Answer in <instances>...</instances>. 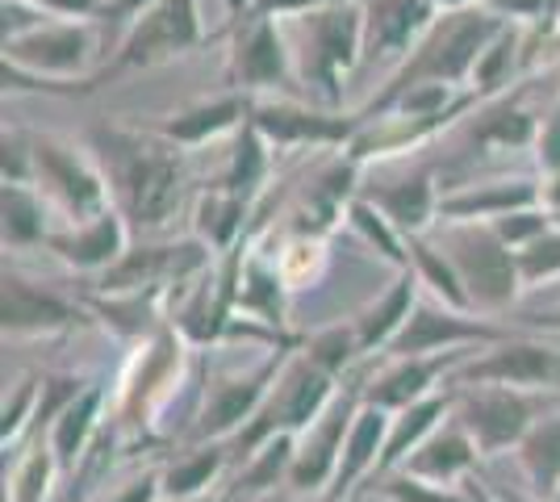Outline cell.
<instances>
[{
  "instance_id": "cell-1",
  "label": "cell",
  "mask_w": 560,
  "mask_h": 502,
  "mask_svg": "<svg viewBox=\"0 0 560 502\" xmlns=\"http://www.w3.org/2000/svg\"><path fill=\"white\" fill-rule=\"evenodd\" d=\"M96 151L105 155V176L117 210L139 231H164L185 197V151L160 130H96Z\"/></svg>"
},
{
  "instance_id": "cell-2",
  "label": "cell",
  "mask_w": 560,
  "mask_h": 502,
  "mask_svg": "<svg viewBox=\"0 0 560 502\" xmlns=\"http://www.w3.org/2000/svg\"><path fill=\"white\" fill-rule=\"evenodd\" d=\"M506 17H498L486 4L472 9H452L440 22L427 30L419 47L406 55V63L394 72V80L385 84V93L373 96L360 114H373L381 105H389L394 96H401L415 84H452V89H472V72L481 63V55L493 38L506 30Z\"/></svg>"
},
{
  "instance_id": "cell-3",
  "label": "cell",
  "mask_w": 560,
  "mask_h": 502,
  "mask_svg": "<svg viewBox=\"0 0 560 502\" xmlns=\"http://www.w3.org/2000/svg\"><path fill=\"white\" fill-rule=\"evenodd\" d=\"M284 22L302 93H310L318 105H339L343 80L364 59V0H339Z\"/></svg>"
},
{
  "instance_id": "cell-4",
  "label": "cell",
  "mask_w": 560,
  "mask_h": 502,
  "mask_svg": "<svg viewBox=\"0 0 560 502\" xmlns=\"http://www.w3.org/2000/svg\"><path fill=\"white\" fill-rule=\"evenodd\" d=\"M335 382H339V377H335L330 369H323L310 352L289 357L280 382L272 385V394H268V402H264L256 419L231 440V456H243V460H247V456L256 453V448H264L280 431L305 435V431L327 415L330 402H335V394H339Z\"/></svg>"
},
{
  "instance_id": "cell-5",
  "label": "cell",
  "mask_w": 560,
  "mask_h": 502,
  "mask_svg": "<svg viewBox=\"0 0 560 502\" xmlns=\"http://www.w3.org/2000/svg\"><path fill=\"white\" fill-rule=\"evenodd\" d=\"M560 410L557 394L544 389H511V385H465L456 389L460 428L477 440L481 456H502L523 444V435L536 428L544 415Z\"/></svg>"
},
{
  "instance_id": "cell-6",
  "label": "cell",
  "mask_w": 560,
  "mask_h": 502,
  "mask_svg": "<svg viewBox=\"0 0 560 502\" xmlns=\"http://www.w3.org/2000/svg\"><path fill=\"white\" fill-rule=\"evenodd\" d=\"M447 256L456 264L477 314L511 311L518 293L527 289L518 252L498 240L490 222H447Z\"/></svg>"
},
{
  "instance_id": "cell-7",
  "label": "cell",
  "mask_w": 560,
  "mask_h": 502,
  "mask_svg": "<svg viewBox=\"0 0 560 502\" xmlns=\"http://www.w3.org/2000/svg\"><path fill=\"white\" fill-rule=\"evenodd\" d=\"M206 43V25H201V9L197 0H155L139 22L126 30V38L117 43L114 59L101 63V72L89 75L93 89L101 80H117L126 72H147L160 68L167 59H180L188 50Z\"/></svg>"
},
{
  "instance_id": "cell-8",
  "label": "cell",
  "mask_w": 560,
  "mask_h": 502,
  "mask_svg": "<svg viewBox=\"0 0 560 502\" xmlns=\"http://www.w3.org/2000/svg\"><path fill=\"white\" fill-rule=\"evenodd\" d=\"M185 343L188 335L176 323H164L147 339V348H139V357H135L126 382H121V402H117L121 428L142 431L151 423H160L155 419L160 410L172 415L176 385H185Z\"/></svg>"
},
{
  "instance_id": "cell-9",
  "label": "cell",
  "mask_w": 560,
  "mask_h": 502,
  "mask_svg": "<svg viewBox=\"0 0 560 502\" xmlns=\"http://www.w3.org/2000/svg\"><path fill=\"white\" fill-rule=\"evenodd\" d=\"M289 352H293V339L280 343L272 357H264L259 364H252L247 373H231V377H218V382L206 389L201 398V410H197V423L188 431L192 444H226L238 431L247 428L259 415V407L268 402L272 385L280 382L284 364H289Z\"/></svg>"
},
{
  "instance_id": "cell-10",
  "label": "cell",
  "mask_w": 560,
  "mask_h": 502,
  "mask_svg": "<svg viewBox=\"0 0 560 502\" xmlns=\"http://www.w3.org/2000/svg\"><path fill=\"white\" fill-rule=\"evenodd\" d=\"M30 164H34V185H43V192L68 214L71 226L105 214L114 206L109 176L80 147L63 143V139H50V135L30 139Z\"/></svg>"
},
{
  "instance_id": "cell-11",
  "label": "cell",
  "mask_w": 560,
  "mask_h": 502,
  "mask_svg": "<svg viewBox=\"0 0 560 502\" xmlns=\"http://www.w3.org/2000/svg\"><path fill=\"white\" fill-rule=\"evenodd\" d=\"M96 55H105L96 22H47L4 43V63L25 80H75Z\"/></svg>"
},
{
  "instance_id": "cell-12",
  "label": "cell",
  "mask_w": 560,
  "mask_h": 502,
  "mask_svg": "<svg viewBox=\"0 0 560 502\" xmlns=\"http://www.w3.org/2000/svg\"><path fill=\"white\" fill-rule=\"evenodd\" d=\"M465 385H511V389H548L560 385V352L544 339L514 331L502 343H490L481 357H472L447 377V389Z\"/></svg>"
},
{
  "instance_id": "cell-13",
  "label": "cell",
  "mask_w": 560,
  "mask_h": 502,
  "mask_svg": "<svg viewBox=\"0 0 560 502\" xmlns=\"http://www.w3.org/2000/svg\"><path fill=\"white\" fill-rule=\"evenodd\" d=\"M511 327H498L481 314L452 311L444 302H419L406 327L394 335V343L385 348L389 360L401 357H435V352H456V348H490L511 339Z\"/></svg>"
},
{
  "instance_id": "cell-14",
  "label": "cell",
  "mask_w": 560,
  "mask_h": 502,
  "mask_svg": "<svg viewBox=\"0 0 560 502\" xmlns=\"http://www.w3.org/2000/svg\"><path fill=\"white\" fill-rule=\"evenodd\" d=\"M360 407H364V382L343 389V394H335L327 415L305 431V435H298V456H293V469H289V481H284L293 494L330 490V481L339 474V460H343L348 431L355 423Z\"/></svg>"
},
{
  "instance_id": "cell-15",
  "label": "cell",
  "mask_w": 560,
  "mask_h": 502,
  "mask_svg": "<svg viewBox=\"0 0 560 502\" xmlns=\"http://www.w3.org/2000/svg\"><path fill=\"white\" fill-rule=\"evenodd\" d=\"M231 93H264V89H293L298 68L284 38V22H247L234 30L231 50Z\"/></svg>"
},
{
  "instance_id": "cell-16",
  "label": "cell",
  "mask_w": 560,
  "mask_h": 502,
  "mask_svg": "<svg viewBox=\"0 0 560 502\" xmlns=\"http://www.w3.org/2000/svg\"><path fill=\"white\" fill-rule=\"evenodd\" d=\"M252 126L264 143L289 151V147H348L360 135V118H339L327 109H302L293 101H256Z\"/></svg>"
},
{
  "instance_id": "cell-17",
  "label": "cell",
  "mask_w": 560,
  "mask_h": 502,
  "mask_svg": "<svg viewBox=\"0 0 560 502\" xmlns=\"http://www.w3.org/2000/svg\"><path fill=\"white\" fill-rule=\"evenodd\" d=\"M84 314L75 302H68L63 293H55L50 285H38L22 277L18 268L4 264V293H0V327L13 339L25 335H59L71 331Z\"/></svg>"
},
{
  "instance_id": "cell-18",
  "label": "cell",
  "mask_w": 560,
  "mask_h": 502,
  "mask_svg": "<svg viewBox=\"0 0 560 502\" xmlns=\"http://www.w3.org/2000/svg\"><path fill=\"white\" fill-rule=\"evenodd\" d=\"M472 352H477V348H456V352H435V357L394 360L385 373H376V377L364 382V402L376 410H389V415L415 407V402H422V398L440 394L435 385L447 382Z\"/></svg>"
},
{
  "instance_id": "cell-19",
  "label": "cell",
  "mask_w": 560,
  "mask_h": 502,
  "mask_svg": "<svg viewBox=\"0 0 560 502\" xmlns=\"http://www.w3.org/2000/svg\"><path fill=\"white\" fill-rule=\"evenodd\" d=\"M435 22L431 0H364V59H406Z\"/></svg>"
},
{
  "instance_id": "cell-20",
  "label": "cell",
  "mask_w": 560,
  "mask_h": 502,
  "mask_svg": "<svg viewBox=\"0 0 560 502\" xmlns=\"http://www.w3.org/2000/svg\"><path fill=\"white\" fill-rule=\"evenodd\" d=\"M126 240H130V222H126V214L117 206H109L105 214L89 218L80 226L50 231L47 247L75 272H109L130 252Z\"/></svg>"
},
{
  "instance_id": "cell-21",
  "label": "cell",
  "mask_w": 560,
  "mask_h": 502,
  "mask_svg": "<svg viewBox=\"0 0 560 502\" xmlns=\"http://www.w3.org/2000/svg\"><path fill=\"white\" fill-rule=\"evenodd\" d=\"M360 160H351L348 151L339 147V155L323 167V176L305 189L302 206L293 210V235H310V240H327L330 231L339 226V218L351 210V201L360 197L355 180H360Z\"/></svg>"
},
{
  "instance_id": "cell-22",
  "label": "cell",
  "mask_w": 560,
  "mask_h": 502,
  "mask_svg": "<svg viewBox=\"0 0 560 502\" xmlns=\"http://www.w3.org/2000/svg\"><path fill=\"white\" fill-rule=\"evenodd\" d=\"M477 460H481L477 440L460 428V419H447L444 428L435 431V435H427L419 448L406 456L401 474L431 481V486H456V481L472 478Z\"/></svg>"
},
{
  "instance_id": "cell-23",
  "label": "cell",
  "mask_w": 560,
  "mask_h": 502,
  "mask_svg": "<svg viewBox=\"0 0 560 502\" xmlns=\"http://www.w3.org/2000/svg\"><path fill=\"white\" fill-rule=\"evenodd\" d=\"M532 206H544V185H536L532 176H518V180H493V185L444 192L440 218L444 222H498V218L514 214V210H532Z\"/></svg>"
},
{
  "instance_id": "cell-24",
  "label": "cell",
  "mask_w": 560,
  "mask_h": 502,
  "mask_svg": "<svg viewBox=\"0 0 560 502\" xmlns=\"http://www.w3.org/2000/svg\"><path fill=\"white\" fill-rule=\"evenodd\" d=\"M389 423L394 415L389 410H376V407H360L355 423L348 431V444H343V460H339V474L330 481L327 502H351L355 486L376 474V460L385 453V440H389Z\"/></svg>"
},
{
  "instance_id": "cell-25",
  "label": "cell",
  "mask_w": 560,
  "mask_h": 502,
  "mask_svg": "<svg viewBox=\"0 0 560 502\" xmlns=\"http://www.w3.org/2000/svg\"><path fill=\"white\" fill-rule=\"evenodd\" d=\"M364 197L410 240V235H427V226L440 218V197L444 192L435 185V172L419 167L415 176H406L397 185H385V189H369Z\"/></svg>"
},
{
  "instance_id": "cell-26",
  "label": "cell",
  "mask_w": 560,
  "mask_h": 502,
  "mask_svg": "<svg viewBox=\"0 0 560 502\" xmlns=\"http://www.w3.org/2000/svg\"><path fill=\"white\" fill-rule=\"evenodd\" d=\"M252 105H256V101L247 93H226V96H218V101L188 105V109L160 121L155 130L176 147H201V143H210V139H218V135H226V130H238L243 121L252 118Z\"/></svg>"
},
{
  "instance_id": "cell-27",
  "label": "cell",
  "mask_w": 560,
  "mask_h": 502,
  "mask_svg": "<svg viewBox=\"0 0 560 502\" xmlns=\"http://www.w3.org/2000/svg\"><path fill=\"white\" fill-rule=\"evenodd\" d=\"M456 410V389H444V394H431L415 407L397 410L394 423H389V440H385V453L376 460V478H389L406 465V456L419 448L427 435L444 428V419H452Z\"/></svg>"
},
{
  "instance_id": "cell-28",
  "label": "cell",
  "mask_w": 560,
  "mask_h": 502,
  "mask_svg": "<svg viewBox=\"0 0 560 502\" xmlns=\"http://www.w3.org/2000/svg\"><path fill=\"white\" fill-rule=\"evenodd\" d=\"M419 272L415 268H406V272H397V281L385 289V297H376L369 311L360 314V318H351L355 323V339H360V352L364 357H373V352H385L389 343H394V335L406 327V318L410 311L419 306Z\"/></svg>"
},
{
  "instance_id": "cell-29",
  "label": "cell",
  "mask_w": 560,
  "mask_h": 502,
  "mask_svg": "<svg viewBox=\"0 0 560 502\" xmlns=\"http://www.w3.org/2000/svg\"><path fill=\"white\" fill-rule=\"evenodd\" d=\"M101 410H105V385L93 382L68 410H63V415H59V419H55V423H50L47 444L63 474H75L80 460L89 456L96 431L105 428V423H101Z\"/></svg>"
},
{
  "instance_id": "cell-30",
  "label": "cell",
  "mask_w": 560,
  "mask_h": 502,
  "mask_svg": "<svg viewBox=\"0 0 560 502\" xmlns=\"http://www.w3.org/2000/svg\"><path fill=\"white\" fill-rule=\"evenodd\" d=\"M518 465L532 481L539 499L557 502L560 499V410L544 415L536 428L523 435V444L514 448Z\"/></svg>"
},
{
  "instance_id": "cell-31",
  "label": "cell",
  "mask_w": 560,
  "mask_h": 502,
  "mask_svg": "<svg viewBox=\"0 0 560 502\" xmlns=\"http://www.w3.org/2000/svg\"><path fill=\"white\" fill-rule=\"evenodd\" d=\"M231 460V444H197L192 453L176 456L160 474V494L164 499H206L210 486L218 481V474Z\"/></svg>"
},
{
  "instance_id": "cell-32",
  "label": "cell",
  "mask_w": 560,
  "mask_h": 502,
  "mask_svg": "<svg viewBox=\"0 0 560 502\" xmlns=\"http://www.w3.org/2000/svg\"><path fill=\"white\" fill-rule=\"evenodd\" d=\"M293 456H298V435L280 431V435H272L264 448H256V453L243 460V469H238V478L231 481L226 494L238 502H252V499H259V494H268L272 486L289 481Z\"/></svg>"
},
{
  "instance_id": "cell-33",
  "label": "cell",
  "mask_w": 560,
  "mask_h": 502,
  "mask_svg": "<svg viewBox=\"0 0 560 502\" xmlns=\"http://www.w3.org/2000/svg\"><path fill=\"white\" fill-rule=\"evenodd\" d=\"M268 151H272V147L264 143V135H259L252 121H243V126H238V139H234L231 164L222 172L218 189H226L231 197H238V201L256 206L259 189H264V180H268V167H272Z\"/></svg>"
},
{
  "instance_id": "cell-34",
  "label": "cell",
  "mask_w": 560,
  "mask_h": 502,
  "mask_svg": "<svg viewBox=\"0 0 560 502\" xmlns=\"http://www.w3.org/2000/svg\"><path fill=\"white\" fill-rule=\"evenodd\" d=\"M406 247H410V268L419 272V281L431 289L435 302H444L452 311L477 314V306H472V297H468L465 281H460V272H456V264H452L447 252H440L435 243H427V235H410Z\"/></svg>"
},
{
  "instance_id": "cell-35",
  "label": "cell",
  "mask_w": 560,
  "mask_h": 502,
  "mask_svg": "<svg viewBox=\"0 0 560 502\" xmlns=\"http://www.w3.org/2000/svg\"><path fill=\"white\" fill-rule=\"evenodd\" d=\"M536 135H539V121L518 105V101H498L490 105L481 118L472 121V130H468V139L472 147H481V151H518V147H536Z\"/></svg>"
},
{
  "instance_id": "cell-36",
  "label": "cell",
  "mask_w": 560,
  "mask_h": 502,
  "mask_svg": "<svg viewBox=\"0 0 560 502\" xmlns=\"http://www.w3.org/2000/svg\"><path fill=\"white\" fill-rule=\"evenodd\" d=\"M47 206L34 185H4V247L47 243Z\"/></svg>"
},
{
  "instance_id": "cell-37",
  "label": "cell",
  "mask_w": 560,
  "mask_h": 502,
  "mask_svg": "<svg viewBox=\"0 0 560 502\" xmlns=\"http://www.w3.org/2000/svg\"><path fill=\"white\" fill-rule=\"evenodd\" d=\"M518 68H523V25H506L486 47L477 72H472V93L481 96V101H490V96H498L511 84Z\"/></svg>"
},
{
  "instance_id": "cell-38",
  "label": "cell",
  "mask_w": 560,
  "mask_h": 502,
  "mask_svg": "<svg viewBox=\"0 0 560 502\" xmlns=\"http://www.w3.org/2000/svg\"><path fill=\"white\" fill-rule=\"evenodd\" d=\"M348 222L355 226V231H360V235H364V240L373 243V247L381 252V256H385V260L394 264L397 272H406V268H410V247H406V235H401L394 222H389V218L376 210V206L369 201V197H364V192L351 201Z\"/></svg>"
},
{
  "instance_id": "cell-39",
  "label": "cell",
  "mask_w": 560,
  "mask_h": 502,
  "mask_svg": "<svg viewBox=\"0 0 560 502\" xmlns=\"http://www.w3.org/2000/svg\"><path fill=\"white\" fill-rule=\"evenodd\" d=\"M55 469H59V460L50 453L47 435H30V448H25L22 465L9 481V502H47Z\"/></svg>"
},
{
  "instance_id": "cell-40",
  "label": "cell",
  "mask_w": 560,
  "mask_h": 502,
  "mask_svg": "<svg viewBox=\"0 0 560 502\" xmlns=\"http://www.w3.org/2000/svg\"><path fill=\"white\" fill-rule=\"evenodd\" d=\"M38 402H43V377H25V382H18L13 398H4V410H0V444H4V453H9V444L22 440L25 431H34Z\"/></svg>"
},
{
  "instance_id": "cell-41",
  "label": "cell",
  "mask_w": 560,
  "mask_h": 502,
  "mask_svg": "<svg viewBox=\"0 0 560 502\" xmlns=\"http://www.w3.org/2000/svg\"><path fill=\"white\" fill-rule=\"evenodd\" d=\"M302 352H310V357L318 360L323 369H330L335 377H343L351 364L364 357V352H360V339H355V323H348V327L339 323V327H327V331H318L314 339H310V343H305Z\"/></svg>"
},
{
  "instance_id": "cell-42",
  "label": "cell",
  "mask_w": 560,
  "mask_h": 502,
  "mask_svg": "<svg viewBox=\"0 0 560 502\" xmlns=\"http://www.w3.org/2000/svg\"><path fill=\"white\" fill-rule=\"evenodd\" d=\"M490 226L498 231V240L506 243V247L523 252V247H532L536 240H544L557 222H552V210H548V206H532V210H514V214L498 218Z\"/></svg>"
},
{
  "instance_id": "cell-43",
  "label": "cell",
  "mask_w": 560,
  "mask_h": 502,
  "mask_svg": "<svg viewBox=\"0 0 560 502\" xmlns=\"http://www.w3.org/2000/svg\"><path fill=\"white\" fill-rule=\"evenodd\" d=\"M518 268H523V285L536 289L544 281L560 277V226H552L544 240H536L532 247L518 252Z\"/></svg>"
},
{
  "instance_id": "cell-44",
  "label": "cell",
  "mask_w": 560,
  "mask_h": 502,
  "mask_svg": "<svg viewBox=\"0 0 560 502\" xmlns=\"http://www.w3.org/2000/svg\"><path fill=\"white\" fill-rule=\"evenodd\" d=\"M385 499H389V502H472V499H468V490L431 486V481L410 478V474H401V469L385 481Z\"/></svg>"
},
{
  "instance_id": "cell-45",
  "label": "cell",
  "mask_w": 560,
  "mask_h": 502,
  "mask_svg": "<svg viewBox=\"0 0 560 502\" xmlns=\"http://www.w3.org/2000/svg\"><path fill=\"white\" fill-rule=\"evenodd\" d=\"M327 4H339V0H256V9L243 17L238 25L247 22H284V17H298V13H310V9H327ZM234 25V30H238ZM231 30V34H234Z\"/></svg>"
},
{
  "instance_id": "cell-46",
  "label": "cell",
  "mask_w": 560,
  "mask_h": 502,
  "mask_svg": "<svg viewBox=\"0 0 560 502\" xmlns=\"http://www.w3.org/2000/svg\"><path fill=\"white\" fill-rule=\"evenodd\" d=\"M536 164L544 176H560V105L539 121L536 135Z\"/></svg>"
},
{
  "instance_id": "cell-47",
  "label": "cell",
  "mask_w": 560,
  "mask_h": 502,
  "mask_svg": "<svg viewBox=\"0 0 560 502\" xmlns=\"http://www.w3.org/2000/svg\"><path fill=\"white\" fill-rule=\"evenodd\" d=\"M50 17H68V22H101L105 0H34Z\"/></svg>"
},
{
  "instance_id": "cell-48",
  "label": "cell",
  "mask_w": 560,
  "mask_h": 502,
  "mask_svg": "<svg viewBox=\"0 0 560 502\" xmlns=\"http://www.w3.org/2000/svg\"><path fill=\"white\" fill-rule=\"evenodd\" d=\"M164 494H160V474L151 469V474H142V478H135L130 486H121L114 499L105 502H160Z\"/></svg>"
},
{
  "instance_id": "cell-49",
  "label": "cell",
  "mask_w": 560,
  "mask_h": 502,
  "mask_svg": "<svg viewBox=\"0 0 560 502\" xmlns=\"http://www.w3.org/2000/svg\"><path fill=\"white\" fill-rule=\"evenodd\" d=\"M518 327H523V331L560 335V306H552V311H539V314H527V318H518Z\"/></svg>"
},
{
  "instance_id": "cell-50",
  "label": "cell",
  "mask_w": 560,
  "mask_h": 502,
  "mask_svg": "<svg viewBox=\"0 0 560 502\" xmlns=\"http://www.w3.org/2000/svg\"><path fill=\"white\" fill-rule=\"evenodd\" d=\"M544 206L560 214V176H548V185H544Z\"/></svg>"
},
{
  "instance_id": "cell-51",
  "label": "cell",
  "mask_w": 560,
  "mask_h": 502,
  "mask_svg": "<svg viewBox=\"0 0 560 502\" xmlns=\"http://www.w3.org/2000/svg\"><path fill=\"white\" fill-rule=\"evenodd\" d=\"M493 499L498 502H548V499H532V494H518V490H493Z\"/></svg>"
},
{
  "instance_id": "cell-52",
  "label": "cell",
  "mask_w": 560,
  "mask_h": 502,
  "mask_svg": "<svg viewBox=\"0 0 560 502\" xmlns=\"http://www.w3.org/2000/svg\"><path fill=\"white\" fill-rule=\"evenodd\" d=\"M435 9H444V13H452V9H472V4H486V0H431Z\"/></svg>"
},
{
  "instance_id": "cell-53",
  "label": "cell",
  "mask_w": 560,
  "mask_h": 502,
  "mask_svg": "<svg viewBox=\"0 0 560 502\" xmlns=\"http://www.w3.org/2000/svg\"><path fill=\"white\" fill-rule=\"evenodd\" d=\"M160 502H176V499H160ZM180 502H238V499H231V494H218V499H210V494H206V499H180Z\"/></svg>"
},
{
  "instance_id": "cell-54",
  "label": "cell",
  "mask_w": 560,
  "mask_h": 502,
  "mask_svg": "<svg viewBox=\"0 0 560 502\" xmlns=\"http://www.w3.org/2000/svg\"><path fill=\"white\" fill-rule=\"evenodd\" d=\"M552 222H557V226H560V214H552Z\"/></svg>"
},
{
  "instance_id": "cell-55",
  "label": "cell",
  "mask_w": 560,
  "mask_h": 502,
  "mask_svg": "<svg viewBox=\"0 0 560 502\" xmlns=\"http://www.w3.org/2000/svg\"><path fill=\"white\" fill-rule=\"evenodd\" d=\"M557 502H560V499H557Z\"/></svg>"
}]
</instances>
